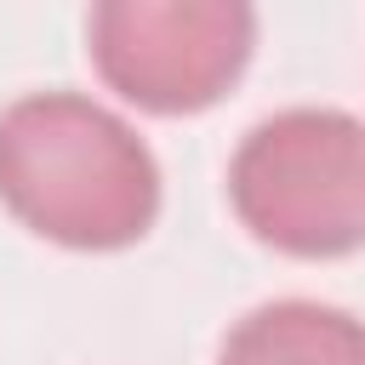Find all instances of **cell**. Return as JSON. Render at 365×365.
I'll return each instance as SVG.
<instances>
[{"label": "cell", "mask_w": 365, "mask_h": 365, "mask_svg": "<svg viewBox=\"0 0 365 365\" xmlns=\"http://www.w3.org/2000/svg\"><path fill=\"white\" fill-rule=\"evenodd\" d=\"M217 365H365V319L336 302L279 297L228 325Z\"/></svg>", "instance_id": "277c9868"}, {"label": "cell", "mask_w": 365, "mask_h": 365, "mask_svg": "<svg viewBox=\"0 0 365 365\" xmlns=\"http://www.w3.org/2000/svg\"><path fill=\"white\" fill-rule=\"evenodd\" d=\"M228 205L279 257L365 251V120L314 103L257 120L228 160Z\"/></svg>", "instance_id": "7a4b0ae2"}, {"label": "cell", "mask_w": 365, "mask_h": 365, "mask_svg": "<svg viewBox=\"0 0 365 365\" xmlns=\"http://www.w3.org/2000/svg\"><path fill=\"white\" fill-rule=\"evenodd\" d=\"M0 205L68 251H125L160 217V165L131 120L86 91L0 108Z\"/></svg>", "instance_id": "6da1fadb"}, {"label": "cell", "mask_w": 365, "mask_h": 365, "mask_svg": "<svg viewBox=\"0 0 365 365\" xmlns=\"http://www.w3.org/2000/svg\"><path fill=\"white\" fill-rule=\"evenodd\" d=\"M86 46L108 91L148 114H200L245 74L257 11L245 0H103Z\"/></svg>", "instance_id": "3957f363"}]
</instances>
